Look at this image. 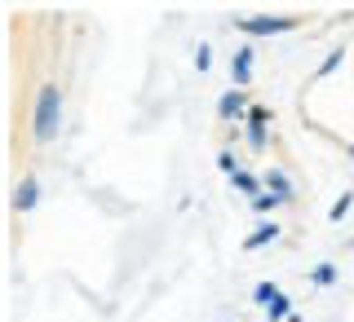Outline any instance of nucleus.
Listing matches in <instances>:
<instances>
[{"label":"nucleus","instance_id":"1","mask_svg":"<svg viewBox=\"0 0 354 322\" xmlns=\"http://www.w3.org/2000/svg\"><path fill=\"white\" fill-rule=\"evenodd\" d=\"M58 128H62V93H58V84H40L36 88V106H31V137L53 141Z\"/></svg>","mask_w":354,"mask_h":322},{"label":"nucleus","instance_id":"2","mask_svg":"<svg viewBox=\"0 0 354 322\" xmlns=\"http://www.w3.org/2000/svg\"><path fill=\"white\" fill-rule=\"evenodd\" d=\"M235 27L248 40H270V36H288V31L297 27V18H283V14H248V18H235Z\"/></svg>","mask_w":354,"mask_h":322},{"label":"nucleus","instance_id":"3","mask_svg":"<svg viewBox=\"0 0 354 322\" xmlns=\"http://www.w3.org/2000/svg\"><path fill=\"white\" fill-rule=\"evenodd\" d=\"M270 106H248V115H243V128H248V146L252 150H266L270 146Z\"/></svg>","mask_w":354,"mask_h":322},{"label":"nucleus","instance_id":"4","mask_svg":"<svg viewBox=\"0 0 354 322\" xmlns=\"http://www.w3.org/2000/svg\"><path fill=\"white\" fill-rule=\"evenodd\" d=\"M252 62H257V44H239L235 58H230V88H248Z\"/></svg>","mask_w":354,"mask_h":322},{"label":"nucleus","instance_id":"5","mask_svg":"<svg viewBox=\"0 0 354 322\" xmlns=\"http://www.w3.org/2000/svg\"><path fill=\"white\" fill-rule=\"evenodd\" d=\"M40 199H44V185L36 181V177H27V181L14 185V199H9V203H14V212H36Z\"/></svg>","mask_w":354,"mask_h":322},{"label":"nucleus","instance_id":"6","mask_svg":"<svg viewBox=\"0 0 354 322\" xmlns=\"http://www.w3.org/2000/svg\"><path fill=\"white\" fill-rule=\"evenodd\" d=\"M261 181H266V194H274L279 203H292V199H297V185H292V177H288L283 168H270Z\"/></svg>","mask_w":354,"mask_h":322},{"label":"nucleus","instance_id":"7","mask_svg":"<svg viewBox=\"0 0 354 322\" xmlns=\"http://www.w3.org/2000/svg\"><path fill=\"white\" fill-rule=\"evenodd\" d=\"M217 115L221 119H243V115H248V97H243V88H226V93L217 97Z\"/></svg>","mask_w":354,"mask_h":322},{"label":"nucleus","instance_id":"8","mask_svg":"<svg viewBox=\"0 0 354 322\" xmlns=\"http://www.w3.org/2000/svg\"><path fill=\"white\" fill-rule=\"evenodd\" d=\"M274 239H279V221H257V230L243 239V252H261V248H270Z\"/></svg>","mask_w":354,"mask_h":322},{"label":"nucleus","instance_id":"9","mask_svg":"<svg viewBox=\"0 0 354 322\" xmlns=\"http://www.w3.org/2000/svg\"><path fill=\"white\" fill-rule=\"evenodd\" d=\"M230 185H235V190H239V194H248V199H257V194L266 190V181H261V177H257V172H248V168H239L235 177H230Z\"/></svg>","mask_w":354,"mask_h":322},{"label":"nucleus","instance_id":"10","mask_svg":"<svg viewBox=\"0 0 354 322\" xmlns=\"http://www.w3.org/2000/svg\"><path fill=\"white\" fill-rule=\"evenodd\" d=\"M292 314H297V305H292V296L283 292L279 301H274L270 309H266V322H288V318H292Z\"/></svg>","mask_w":354,"mask_h":322},{"label":"nucleus","instance_id":"11","mask_svg":"<svg viewBox=\"0 0 354 322\" xmlns=\"http://www.w3.org/2000/svg\"><path fill=\"white\" fill-rule=\"evenodd\" d=\"M341 62H346V44H332V53H328V58L324 62H319V71H315V80H328V75L332 71H337V66Z\"/></svg>","mask_w":354,"mask_h":322},{"label":"nucleus","instance_id":"12","mask_svg":"<svg viewBox=\"0 0 354 322\" xmlns=\"http://www.w3.org/2000/svg\"><path fill=\"white\" fill-rule=\"evenodd\" d=\"M279 296H283V292H279V287H274L270 279H266V283H257V287H252V305H261V309H270L274 301H279Z\"/></svg>","mask_w":354,"mask_h":322},{"label":"nucleus","instance_id":"13","mask_svg":"<svg viewBox=\"0 0 354 322\" xmlns=\"http://www.w3.org/2000/svg\"><path fill=\"white\" fill-rule=\"evenodd\" d=\"M310 283H315V287H337V265H332V261H319L315 270H310Z\"/></svg>","mask_w":354,"mask_h":322},{"label":"nucleus","instance_id":"14","mask_svg":"<svg viewBox=\"0 0 354 322\" xmlns=\"http://www.w3.org/2000/svg\"><path fill=\"white\" fill-rule=\"evenodd\" d=\"M350 203H354V190H341V194H337V203H332V212H328V221H346Z\"/></svg>","mask_w":354,"mask_h":322},{"label":"nucleus","instance_id":"15","mask_svg":"<svg viewBox=\"0 0 354 322\" xmlns=\"http://www.w3.org/2000/svg\"><path fill=\"white\" fill-rule=\"evenodd\" d=\"M248 203H252V212H257V217H270L274 212V208H279V199H274V194H257V199H248Z\"/></svg>","mask_w":354,"mask_h":322},{"label":"nucleus","instance_id":"16","mask_svg":"<svg viewBox=\"0 0 354 322\" xmlns=\"http://www.w3.org/2000/svg\"><path fill=\"white\" fill-rule=\"evenodd\" d=\"M213 66V44H195V71H208Z\"/></svg>","mask_w":354,"mask_h":322},{"label":"nucleus","instance_id":"17","mask_svg":"<svg viewBox=\"0 0 354 322\" xmlns=\"http://www.w3.org/2000/svg\"><path fill=\"white\" fill-rule=\"evenodd\" d=\"M217 168L226 172V177H235V172H239V159H235V154L226 150V154H221V159H217Z\"/></svg>","mask_w":354,"mask_h":322},{"label":"nucleus","instance_id":"18","mask_svg":"<svg viewBox=\"0 0 354 322\" xmlns=\"http://www.w3.org/2000/svg\"><path fill=\"white\" fill-rule=\"evenodd\" d=\"M350 159H354V146H350Z\"/></svg>","mask_w":354,"mask_h":322}]
</instances>
